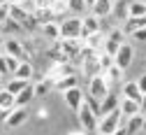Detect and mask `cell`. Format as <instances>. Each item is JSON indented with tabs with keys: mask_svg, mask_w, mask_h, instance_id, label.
Listing matches in <instances>:
<instances>
[{
	"mask_svg": "<svg viewBox=\"0 0 146 135\" xmlns=\"http://www.w3.org/2000/svg\"><path fill=\"white\" fill-rule=\"evenodd\" d=\"M77 119H79V126H81V130L84 133H95L98 130V114L90 109L86 103H81L79 107H77Z\"/></svg>",
	"mask_w": 146,
	"mask_h": 135,
	"instance_id": "1",
	"label": "cell"
},
{
	"mask_svg": "<svg viewBox=\"0 0 146 135\" xmlns=\"http://www.w3.org/2000/svg\"><path fill=\"white\" fill-rule=\"evenodd\" d=\"M121 124H123V117H121V112H118V107H116V109L102 114V117L98 119V130H95V133H107V135H111Z\"/></svg>",
	"mask_w": 146,
	"mask_h": 135,
	"instance_id": "2",
	"label": "cell"
},
{
	"mask_svg": "<svg viewBox=\"0 0 146 135\" xmlns=\"http://www.w3.org/2000/svg\"><path fill=\"white\" fill-rule=\"evenodd\" d=\"M58 28H60V37L63 40H74V37H79L81 33V16H65L58 21Z\"/></svg>",
	"mask_w": 146,
	"mask_h": 135,
	"instance_id": "3",
	"label": "cell"
},
{
	"mask_svg": "<svg viewBox=\"0 0 146 135\" xmlns=\"http://www.w3.org/2000/svg\"><path fill=\"white\" fill-rule=\"evenodd\" d=\"M3 54L14 56V58H19V61H30V54H28L26 44H23L21 40H16V37H5V42H3Z\"/></svg>",
	"mask_w": 146,
	"mask_h": 135,
	"instance_id": "4",
	"label": "cell"
},
{
	"mask_svg": "<svg viewBox=\"0 0 146 135\" xmlns=\"http://www.w3.org/2000/svg\"><path fill=\"white\" fill-rule=\"evenodd\" d=\"M111 91V84L107 82V77L102 72H98L95 77H90L88 79V95H93V98H104V95Z\"/></svg>",
	"mask_w": 146,
	"mask_h": 135,
	"instance_id": "5",
	"label": "cell"
},
{
	"mask_svg": "<svg viewBox=\"0 0 146 135\" xmlns=\"http://www.w3.org/2000/svg\"><path fill=\"white\" fill-rule=\"evenodd\" d=\"M123 42H125V33H123V28H111V30H109V33L104 35V44H102V51H107L109 56H114Z\"/></svg>",
	"mask_w": 146,
	"mask_h": 135,
	"instance_id": "6",
	"label": "cell"
},
{
	"mask_svg": "<svg viewBox=\"0 0 146 135\" xmlns=\"http://www.w3.org/2000/svg\"><path fill=\"white\" fill-rule=\"evenodd\" d=\"M132 61H135V49H132V44L123 42V44L118 47V51L114 54V65H118L121 70H125V68L132 65Z\"/></svg>",
	"mask_w": 146,
	"mask_h": 135,
	"instance_id": "7",
	"label": "cell"
},
{
	"mask_svg": "<svg viewBox=\"0 0 146 135\" xmlns=\"http://www.w3.org/2000/svg\"><path fill=\"white\" fill-rule=\"evenodd\" d=\"M28 121V109L26 107H12L7 112V119H5V126L7 128H19Z\"/></svg>",
	"mask_w": 146,
	"mask_h": 135,
	"instance_id": "8",
	"label": "cell"
},
{
	"mask_svg": "<svg viewBox=\"0 0 146 135\" xmlns=\"http://www.w3.org/2000/svg\"><path fill=\"white\" fill-rule=\"evenodd\" d=\"M100 21H102V19H98L93 14H81V33H79V40H84V37L90 35V33H98L100 30Z\"/></svg>",
	"mask_w": 146,
	"mask_h": 135,
	"instance_id": "9",
	"label": "cell"
},
{
	"mask_svg": "<svg viewBox=\"0 0 146 135\" xmlns=\"http://www.w3.org/2000/svg\"><path fill=\"white\" fill-rule=\"evenodd\" d=\"M88 9H90V14L98 16V19H107V16L114 14V0H95Z\"/></svg>",
	"mask_w": 146,
	"mask_h": 135,
	"instance_id": "10",
	"label": "cell"
},
{
	"mask_svg": "<svg viewBox=\"0 0 146 135\" xmlns=\"http://www.w3.org/2000/svg\"><path fill=\"white\" fill-rule=\"evenodd\" d=\"M84 91H81V86H72V89H67V91H63V98H65V103H67V107L70 109H74L77 112V107L84 103Z\"/></svg>",
	"mask_w": 146,
	"mask_h": 135,
	"instance_id": "11",
	"label": "cell"
},
{
	"mask_svg": "<svg viewBox=\"0 0 146 135\" xmlns=\"http://www.w3.org/2000/svg\"><path fill=\"white\" fill-rule=\"evenodd\" d=\"M35 98V89H33V82H28L19 93L14 95V107H28Z\"/></svg>",
	"mask_w": 146,
	"mask_h": 135,
	"instance_id": "12",
	"label": "cell"
},
{
	"mask_svg": "<svg viewBox=\"0 0 146 135\" xmlns=\"http://www.w3.org/2000/svg\"><path fill=\"white\" fill-rule=\"evenodd\" d=\"M72 86H79V77L72 72V75H63V77H58V79H53V91H67V89H72Z\"/></svg>",
	"mask_w": 146,
	"mask_h": 135,
	"instance_id": "13",
	"label": "cell"
},
{
	"mask_svg": "<svg viewBox=\"0 0 146 135\" xmlns=\"http://www.w3.org/2000/svg\"><path fill=\"white\" fill-rule=\"evenodd\" d=\"M12 77H19V79H26V82L35 79V68H33V63H30V61H19L16 70L12 72Z\"/></svg>",
	"mask_w": 146,
	"mask_h": 135,
	"instance_id": "14",
	"label": "cell"
},
{
	"mask_svg": "<svg viewBox=\"0 0 146 135\" xmlns=\"http://www.w3.org/2000/svg\"><path fill=\"white\" fill-rule=\"evenodd\" d=\"M118 112H121V117L127 119V117H132V114L139 112V100H132V98H121L118 103Z\"/></svg>",
	"mask_w": 146,
	"mask_h": 135,
	"instance_id": "15",
	"label": "cell"
},
{
	"mask_svg": "<svg viewBox=\"0 0 146 135\" xmlns=\"http://www.w3.org/2000/svg\"><path fill=\"white\" fill-rule=\"evenodd\" d=\"M125 130H127V135H137V133L144 130V117H141V112H137V114H132V117L125 119Z\"/></svg>",
	"mask_w": 146,
	"mask_h": 135,
	"instance_id": "16",
	"label": "cell"
},
{
	"mask_svg": "<svg viewBox=\"0 0 146 135\" xmlns=\"http://www.w3.org/2000/svg\"><path fill=\"white\" fill-rule=\"evenodd\" d=\"M81 42H84V47L93 49V51H102V44H104V33H102V30L90 33V35H86V37H84Z\"/></svg>",
	"mask_w": 146,
	"mask_h": 135,
	"instance_id": "17",
	"label": "cell"
},
{
	"mask_svg": "<svg viewBox=\"0 0 146 135\" xmlns=\"http://www.w3.org/2000/svg\"><path fill=\"white\" fill-rule=\"evenodd\" d=\"M33 89H35V98L37 95H49L53 91V79L51 77H37V82L33 84Z\"/></svg>",
	"mask_w": 146,
	"mask_h": 135,
	"instance_id": "18",
	"label": "cell"
},
{
	"mask_svg": "<svg viewBox=\"0 0 146 135\" xmlns=\"http://www.w3.org/2000/svg\"><path fill=\"white\" fill-rule=\"evenodd\" d=\"M146 26V14L144 16H127L125 24H123V33L125 35H132L137 28H144Z\"/></svg>",
	"mask_w": 146,
	"mask_h": 135,
	"instance_id": "19",
	"label": "cell"
},
{
	"mask_svg": "<svg viewBox=\"0 0 146 135\" xmlns=\"http://www.w3.org/2000/svg\"><path fill=\"white\" fill-rule=\"evenodd\" d=\"M118 103H121V100H118V95L109 91L104 98H100V117H102V114H107V112H111V109H116Z\"/></svg>",
	"mask_w": 146,
	"mask_h": 135,
	"instance_id": "20",
	"label": "cell"
},
{
	"mask_svg": "<svg viewBox=\"0 0 146 135\" xmlns=\"http://www.w3.org/2000/svg\"><path fill=\"white\" fill-rule=\"evenodd\" d=\"M40 30H42V35L46 37V40H51V42L60 40V28H58V21H46V24H42V26H40Z\"/></svg>",
	"mask_w": 146,
	"mask_h": 135,
	"instance_id": "21",
	"label": "cell"
},
{
	"mask_svg": "<svg viewBox=\"0 0 146 135\" xmlns=\"http://www.w3.org/2000/svg\"><path fill=\"white\" fill-rule=\"evenodd\" d=\"M0 30H3V35L5 37H16V33H23V28H21V24H16L14 19H5L3 24H0Z\"/></svg>",
	"mask_w": 146,
	"mask_h": 135,
	"instance_id": "22",
	"label": "cell"
},
{
	"mask_svg": "<svg viewBox=\"0 0 146 135\" xmlns=\"http://www.w3.org/2000/svg\"><path fill=\"white\" fill-rule=\"evenodd\" d=\"M121 98H132V100H141V91L137 86V82H125L123 91H121Z\"/></svg>",
	"mask_w": 146,
	"mask_h": 135,
	"instance_id": "23",
	"label": "cell"
},
{
	"mask_svg": "<svg viewBox=\"0 0 146 135\" xmlns=\"http://www.w3.org/2000/svg\"><path fill=\"white\" fill-rule=\"evenodd\" d=\"M146 14V0H132L127 3V16H144Z\"/></svg>",
	"mask_w": 146,
	"mask_h": 135,
	"instance_id": "24",
	"label": "cell"
},
{
	"mask_svg": "<svg viewBox=\"0 0 146 135\" xmlns=\"http://www.w3.org/2000/svg\"><path fill=\"white\" fill-rule=\"evenodd\" d=\"M65 3H67V12L74 14V16H81V14L88 9L86 0H65Z\"/></svg>",
	"mask_w": 146,
	"mask_h": 135,
	"instance_id": "25",
	"label": "cell"
},
{
	"mask_svg": "<svg viewBox=\"0 0 146 135\" xmlns=\"http://www.w3.org/2000/svg\"><path fill=\"white\" fill-rule=\"evenodd\" d=\"M28 9H23L21 5H9V19H14L16 24H23L26 19H28Z\"/></svg>",
	"mask_w": 146,
	"mask_h": 135,
	"instance_id": "26",
	"label": "cell"
},
{
	"mask_svg": "<svg viewBox=\"0 0 146 135\" xmlns=\"http://www.w3.org/2000/svg\"><path fill=\"white\" fill-rule=\"evenodd\" d=\"M102 75L107 77V82H109V84H116V82H121V79H123V70H121L118 65H109Z\"/></svg>",
	"mask_w": 146,
	"mask_h": 135,
	"instance_id": "27",
	"label": "cell"
},
{
	"mask_svg": "<svg viewBox=\"0 0 146 135\" xmlns=\"http://www.w3.org/2000/svg\"><path fill=\"white\" fill-rule=\"evenodd\" d=\"M26 84H28L26 79H19V77H9V79L5 82V89H7L12 95H16V93H19V91H21Z\"/></svg>",
	"mask_w": 146,
	"mask_h": 135,
	"instance_id": "28",
	"label": "cell"
},
{
	"mask_svg": "<svg viewBox=\"0 0 146 135\" xmlns=\"http://www.w3.org/2000/svg\"><path fill=\"white\" fill-rule=\"evenodd\" d=\"M0 107H5V109H12L14 107V95L5 86H0Z\"/></svg>",
	"mask_w": 146,
	"mask_h": 135,
	"instance_id": "29",
	"label": "cell"
},
{
	"mask_svg": "<svg viewBox=\"0 0 146 135\" xmlns=\"http://www.w3.org/2000/svg\"><path fill=\"white\" fill-rule=\"evenodd\" d=\"M98 65H100V70L104 72L109 65H114V56H109L107 51H98Z\"/></svg>",
	"mask_w": 146,
	"mask_h": 135,
	"instance_id": "30",
	"label": "cell"
},
{
	"mask_svg": "<svg viewBox=\"0 0 146 135\" xmlns=\"http://www.w3.org/2000/svg\"><path fill=\"white\" fill-rule=\"evenodd\" d=\"M84 103H86V105H88V107L100 117V100H98V98H93V95H84Z\"/></svg>",
	"mask_w": 146,
	"mask_h": 135,
	"instance_id": "31",
	"label": "cell"
},
{
	"mask_svg": "<svg viewBox=\"0 0 146 135\" xmlns=\"http://www.w3.org/2000/svg\"><path fill=\"white\" fill-rule=\"evenodd\" d=\"M5 63H7V70H9V75L16 70V65H19V58H14V56H7L5 54Z\"/></svg>",
	"mask_w": 146,
	"mask_h": 135,
	"instance_id": "32",
	"label": "cell"
},
{
	"mask_svg": "<svg viewBox=\"0 0 146 135\" xmlns=\"http://www.w3.org/2000/svg\"><path fill=\"white\" fill-rule=\"evenodd\" d=\"M130 37H132V40H137V42H146V26H144V28H137Z\"/></svg>",
	"mask_w": 146,
	"mask_h": 135,
	"instance_id": "33",
	"label": "cell"
},
{
	"mask_svg": "<svg viewBox=\"0 0 146 135\" xmlns=\"http://www.w3.org/2000/svg\"><path fill=\"white\" fill-rule=\"evenodd\" d=\"M114 9L118 12V16L123 19V21H125V19H127V3H121V5H114Z\"/></svg>",
	"mask_w": 146,
	"mask_h": 135,
	"instance_id": "34",
	"label": "cell"
},
{
	"mask_svg": "<svg viewBox=\"0 0 146 135\" xmlns=\"http://www.w3.org/2000/svg\"><path fill=\"white\" fill-rule=\"evenodd\" d=\"M7 16H9V5L7 3H0V24H3Z\"/></svg>",
	"mask_w": 146,
	"mask_h": 135,
	"instance_id": "35",
	"label": "cell"
},
{
	"mask_svg": "<svg viewBox=\"0 0 146 135\" xmlns=\"http://www.w3.org/2000/svg\"><path fill=\"white\" fill-rule=\"evenodd\" d=\"M9 70H7V63H5V54H0V77H7Z\"/></svg>",
	"mask_w": 146,
	"mask_h": 135,
	"instance_id": "36",
	"label": "cell"
},
{
	"mask_svg": "<svg viewBox=\"0 0 146 135\" xmlns=\"http://www.w3.org/2000/svg\"><path fill=\"white\" fill-rule=\"evenodd\" d=\"M137 86H139V91H141V93H146V72L137 79Z\"/></svg>",
	"mask_w": 146,
	"mask_h": 135,
	"instance_id": "37",
	"label": "cell"
},
{
	"mask_svg": "<svg viewBox=\"0 0 146 135\" xmlns=\"http://www.w3.org/2000/svg\"><path fill=\"white\" fill-rule=\"evenodd\" d=\"M139 112H146V93H141V100H139Z\"/></svg>",
	"mask_w": 146,
	"mask_h": 135,
	"instance_id": "38",
	"label": "cell"
},
{
	"mask_svg": "<svg viewBox=\"0 0 146 135\" xmlns=\"http://www.w3.org/2000/svg\"><path fill=\"white\" fill-rule=\"evenodd\" d=\"M111 135H127V130H125V126L121 124V126H118V128H116V130H114Z\"/></svg>",
	"mask_w": 146,
	"mask_h": 135,
	"instance_id": "39",
	"label": "cell"
},
{
	"mask_svg": "<svg viewBox=\"0 0 146 135\" xmlns=\"http://www.w3.org/2000/svg\"><path fill=\"white\" fill-rule=\"evenodd\" d=\"M7 112H9V109H5V107H0V124H5V119H7Z\"/></svg>",
	"mask_w": 146,
	"mask_h": 135,
	"instance_id": "40",
	"label": "cell"
},
{
	"mask_svg": "<svg viewBox=\"0 0 146 135\" xmlns=\"http://www.w3.org/2000/svg\"><path fill=\"white\" fill-rule=\"evenodd\" d=\"M5 3H7V5H21L23 0H5Z\"/></svg>",
	"mask_w": 146,
	"mask_h": 135,
	"instance_id": "41",
	"label": "cell"
},
{
	"mask_svg": "<svg viewBox=\"0 0 146 135\" xmlns=\"http://www.w3.org/2000/svg\"><path fill=\"white\" fill-rule=\"evenodd\" d=\"M3 42H5V35H3V30H0V47H3Z\"/></svg>",
	"mask_w": 146,
	"mask_h": 135,
	"instance_id": "42",
	"label": "cell"
},
{
	"mask_svg": "<svg viewBox=\"0 0 146 135\" xmlns=\"http://www.w3.org/2000/svg\"><path fill=\"white\" fill-rule=\"evenodd\" d=\"M141 117H144V130H146V112H141Z\"/></svg>",
	"mask_w": 146,
	"mask_h": 135,
	"instance_id": "43",
	"label": "cell"
},
{
	"mask_svg": "<svg viewBox=\"0 0 146 135\" xmlns=\"http://www.w3.org/2000/svg\"><path fill=\"white\" fill-rule=\"evenodd\" d=\"M67 135H84V133H79V130H74V133H67Z\"/></svg>",
	"mask_w": 146,
	"mask_h": 135,
	"instance_id": "44",
	"label": "cell"
},
{
	"mask_svg": "<svg viewBox=\"0 0 146 135\" xmlns=\"http://www.w3.org/2000/svg\"><path fill=\"white\" fill-rule=\"evenodd\" d=\"M93 3H95V0H86V5H88V7H90V5H93Z\"/></svg>",
	"mask_w": 146,
	"mask_h": 135,
	"instance_id": "45",
	"label": "cell"
},
{
	"mask_svg": "<svg viewBox=\"0 0 146 135\" xmlns=\"http://www.w3.org/2000/svg\"><path fill=\"white\" fill-rule=\"evenodd\" d=\"M93 135H107V133H93Z\"/></svg>",
	"mask_w": 146,
	"mask_h": 135,
	"instance_id": "46",
	"label": "cell"
},
{
	"mask_svg": "<svg viewBox=\"0 0 146 135\" xmlns=\"http://www.w3.org/2000/svg\"><path fill=\"white\" fill-rule=\"evenodd\" d=\"M0 86H3V77H0Z\"/></svg>",
	"mask_w": 146,
	"mask_h": 135,
	"instance_id": "47",
	"label": "cell"
},
{
	"mask_svg": "<svg viewBox=\"0 0 146 135\" xmlns=\"http://www.w3.org/2000/svg\"><path fill=\"white\" fill-rule=\"evenodd\" d=\"M0 54H3V47H0Z\"/></svg>",
	"mask_w": 146,
	"mask_h": 135,
	"instance_id": "48",
	"label": "cell"
},
{
	"mask_svg": "<svg viewBox=\"0 0 146 135\" xmlns=\"http://www.w3.org/2000/svg\"><path fill=\"white\" fill-rule=\"evenodd\" d=\"M0 3H5V0H0Z\"/></svg>",
	"mask_w": 146,
	"mask_h": 135,
	"instance_id": "49",
	"label": "cell"
}]
</instances>
